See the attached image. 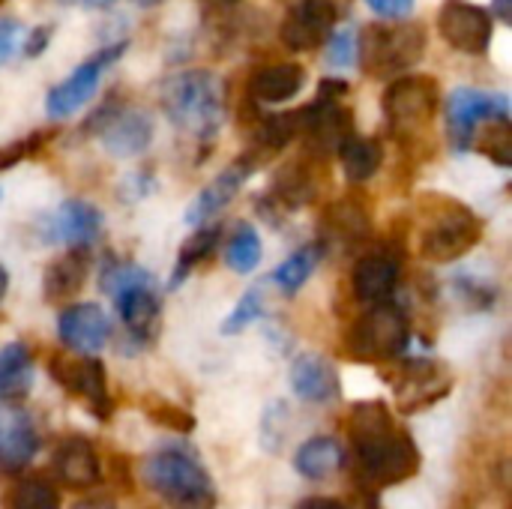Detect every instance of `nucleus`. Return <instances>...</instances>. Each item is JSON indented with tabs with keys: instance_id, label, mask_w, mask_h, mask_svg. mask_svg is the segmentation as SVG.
Segmentation results:
<instances>
[{
	"instance_id": "f257e3e1",
	"label": "nucleus",
	"mask_w": 512,
	"mask_h": 509,
	"mask_svg": "<svg viewBox=\"0 0 512 509\" xmlns=\"http://www.w3.org/2000/svg\"><path fill=\"white\" fill-rule=\"evenodd\" d=\"M351 444L360 471L375 486H396L417 474L420 453L411 438L393 423L384 402H360L351 411Z\"/></svg>"
},
{
	"instance_id": "f03ea898",
	"label": "nucleus",
	"mask_w": 512,
	"mask_h": 509,
	"mask_svg": "<svg viewBox=\"0 0 512 509\" xmlns=\"http://www.w3.org/2000/svg\"><path fill=\"white\" fill-rule=\"evenodd\" d=\"M417 222V249L426 261L435 264L459 261L483 240V219L450 195L426 192L417 204Z\"/></svg>"
},
{
	"instance_id": "7ed1b4c3",
	"label": "nucleus",
	"mask_w": 512,
	"mask_h": 509,
	"mask_svg": "<svg viewBox=\"0 0 512 509\" xmlns=\"http://www.w3.org/2000/svg\"><path fill=\"white\" fill-rule=\"evenodd\" d=\"M162 108L168 120L198 141H210L225 120L222 84L213 72H177L162 87Z\"/></svg>"
},
{
	"instance_id": "20e7f679",
	"label": "nucleus",
	"mask_w": 512,
	"mask_h": 509,
	"mask_svg": "<svg viewBox=\"0 0 512 509\" xmlns=\"http://www.w3.org/2000/svg\"><path fill=\"white\" fill-rule=\"evenodd\" d=\"M144 483L171 509H213L216 489L186 450H159L144 462Z\"/></svg>"
},
{
	"instance_id": "39448f33",
	"label": "nucleus",
	"mask_w": 512,
	"mask_h": 509,
	"mask_svg": "<svg viewBox=\"0 0 512 509\" xmlns=\"http://www.w3.org/2000/svg\"><path fill=\"white\" fill-rule=\"evenodd\" d=\"M105 294H111L126 330L138 342H150L159 324V294L153 288V276L138 264L108 258L99 276Z\"/></svg>"
},
{
	"instance_id": "423d86ee",
	"label": "nucleus",
	"mask_w": 512,
	"mask_h": 509,
	"mask_svg": "<svg viewBox=\"0 0 512 509\" xmlns=\"http://www.w3.org/2000/svg\"><path fill=\"white\" fill-rule=\"evenodd\" d=\"M426 54L423 24H369L357 39V57L366 75L393 78L411 72Z\"/></svg>"
},
{
	"instance_id": "0eeeda50",
	"label": "nucleus",
	"mask_w": 512,
	"mask_h": 509,
	"mask_svg": "<svg viewBox=\"0 0 512 509\" xmlns=\"http://www.w3.org/2000/svg\"><path fill=\"white\" fill-rule=\"evenodd\" d=\"M348 351L357 360L366 363H387L405 354L408 342H411V324L408 315L387 303H375L369 306V312H363L354 327L348 330Z\"/></svg>"
},
{
	"instance_id": "6e6552de",
	"label": "nucleus",
	"mask_w": 512,
	"mask_h": 509,
	"mask_svg": "<svg viewBox=\"0 0 512 509\" xmlns=\"http://www.w3.org/2000/svg\"><path fill=\"white\" fill-rule=\"evenodd\" d=\"M381 105L399 138H417L441 111V87L432 75H399L384 90Z\"/></svg>"
},
{
	"instance_id": "1a4fd4ad",
	"label": "nucleus",
	"mask_w": 512,
	"mask_h": 509,
	"mask_svg": "<svg viewBox=\"0 0 512 509\" xmlns=\"http://www.w3.org/2000/svg\"><path fill=\"white\" fill-rule=\"evenodd\" d=\"M87 132L96 135L111 156L129 159L150 147L153 120L141 108H126L120 102H108L87 120Z\"/></svg>"
},
{
	"instance_id": "9d476101",
	"label": "nucleus",
	"mask_w": 512,
	"mask_h": 509,
	"mask_svg": "<svg viewBox=\"0 0 512 509\" xmlns=\"http://www.w3.org/2000/svg\"><path fill=\"white\" fill-rule=\"evenodd\" d=\"M126 51V42H117V45H105L99 48L93 57H87L81 66L72 69V75H66L57 87H51L48 99H45V111L51 120H66L72 117L81 105H87L105 75V69L111 63L120 60V54Z\"/></svg>"
},
{
	"instance_id": "9b49d317",
	"label": "nucleus",
	"mask_w": 512,
	"mask_h": 509,
	"mask_svg": "<svg viewBox=\"0 0 512 509\" xmlns=\"http://www.w3.org/2000/svg\"><path fill=\"white\" fill-rule=\"evenodd\" d=\"M438 30L450 48L480 57L492 48L495 18L471 0H444L438 9Z\"/></svg>"
},
{
	"instance_id": "f8f14e48",
	"label": "nucleus",
	"mask_w": 512,
	"mask_h": 509,
	"mask_svg": "<svg viewBox=\"0 0 512 509\" xmlns=\"http://www.w3.org/2000/svg\"><path fill=\"white\" fill-rule=\"evenodd\" d=\"M447 138L453 144V150H468L474 144L477 126L492 117V114H504L510 111L507 96H495L477 87H459L447 96Z\"/></svg>"
},
{
	"instance_id": "ddd939ff",
	"label": "nucleus",
	"mask_w": 512,
	"mask_h": 509,
	"mask_svg": "<svg viewBox=\"0 0 512 509\" xmlns=\"http://www.w3.org/2000/svg\"><path fill=\"white\" fill-rule=\"evenodd\" d=\"M48 372L51 378L66 390L72 393L75 399L87 402V408L99 417L108 414L111 402H108V381H105V366L90 357V354H54L51 363H48Z\"/></svg>"
},
{
	"instance_id": "4468645a",
	"label": "nucleus",
	"mask_w": 512,
	"mask_h": 509,
	"mask_svg": "<svg viewBox=\"0 0 512 509\" xmlns=\"http://www.w3.org/2000/svg\"><path fill=\"white\" fill-rule=\"evenodd\" d=\"M339 21V6L336 0H297L279 27L282 45L291 51H315L321 48Z\"/></svg>"
},
{
	"instance_id": "2eb2a0df",
	"label": "nucleus",
	"mask_w": 512,
	"mask_h": 509,
	"mask_svg": "<svg viewBox=\"0 0 512 509\" xmlns=\"http://www.w3.org/2000/svg\"><path fill=\"white\" fill-rule=\"evenodd\" d=\"M297 123L306 141V150L315 156H327L333 150H339V144L354 132L351 123V111L342 102H321L315 99L312 105L297 111Z\"/></svg>"
},
{
	"instance_id": "dca6fc26",
	"label": "nucleus",
	"mask_w": 512,
	"mask_h": 509,
	"mask_svg": "<svg viewBox=\"0 0 512 509\" xmlns=\"http://www.w3.org/2000/svg\"><path fill=\"white\" fill-rule=\"evenodd\" d=\"M453 378L447 366L435 360H411L399 369L396 381V402L405 414H414L426 405H435L441 396H447Z\"/></svg>"
},
{
	"instance_id": "f3484780",
	"label": "nucleus",
	"mask_w": 512,
	"mask_h": 509,
	"mask_svg": "<svg viewBox=\"0 0 512 509\" xmlns=\"http://www.w3.org/2000/svg\"><path fill=\"white\" fill-rule=\"evenodd\" d=\"M102 231V213L96 204L84 198L63 201L51 219H45L42 237L45 243H66V246H90Z\"/></svg>"
},
{
	"instance_id": "a211bd4d",
	"label": "nucleus",
	"mask_w": 512,
	"mask_h": 509,
	"mask_svg": "<svg viewBox=\"0 0 512 509\" xmlns=\"http://www.w3.org/2000/svg\"><path fill=\"white\" fill-rule=\"evenodd\" d=\"M39 450V435L27 411L0 405V474L24 471Z\"/></svg>"
},
{
	"instance_id": "6ab92c4d",
	"label": "nucleus",
	"mask_w": 512,
	"mask_h": 509,
	"mask_svg": "<svg viewBox=\"0 0 512 509\" xmlns=\"http://www.w3.org/2000/svg\"><path fill=\"white\" fill-rule=\"evenodd\" d=\"M57 336L78 354H96L111 336V324L96 303H75L57 315Z\"/></svg>"
},
{
	"instance_id": "aec40b11",
	"label": "nucleus",
	"mask_w": 512,
	"mask_h": 509,
	"mask_svg": "<svg viewBox=\"0 0 512 509\" xmlns=\"http://www.w3.org/2000/svg\"><path fill=\"white\" fill-rule=\"evenodd\" d=\"M255 174V168L240 156L237 162H231L222 174H216L195 198H192V204L186 207V225H192V228H198V225H204L207 219H213L216 213H222L231 201H234V195L243 189V183L249 180Z\"/></svg>"
},
{
	"instance_id": "412c9836",
	"label": "nucleus",
	"mask_w": 512,
	"mask_h": 509,
	"mask_svg": "<svg viewBox=\"0 0 512 509\" xmlns=\"http://www.w3.org/2000/svg\"><path fill=\"white\" fill-rule=\"evenodd\" d=\"M318 171H324V156H300L288 165H282L270 183L273 201L285 210H300L318 195Z\"/></svg>"
},
{
	"instance_id": "4be33fe9",
	"label": "nucleus",
	"mask_w": 512,
	"mask_h": 509,
	"mask_svg": "<svg viewBox=\"0 0 512 509\" xmlns=\"http://www.w3.org/2000/svg\"><path fill=\"white\" fill-rule=\"evenodd\" d=\"M399 276H402V264L396 255L390 252H369L357 261L354 267V276H351V288H354V297L366 306H375V303H387L399 285Z\"/></svg>"
},
{
	"instance_id": "5701e85b",
	"label": "nucleus",
	"mask_w": 512,
	"mask_h": 509,
	"mask_svg": "<svg viewBox=\"0 0 512 509\" xmlns=\"http://www.w3.org/2000/svg\"><path fill=\"white\" fill-rule=\"evenodd\" d=\"M87 273H90V252H87V246H72L69 252L57 255L45 267V276H42L45 300L48 303H60V300L75 297L84 288Z\"/></svg>"
},
{
	"instance_id": "b1692460",
	"label": "nucleus",
	"mask_w": 512,
	"mask_h": 509,
	"mask_svg": "<svg viewBox=\"0 0 512 509\" xmlns=\"http://www.w3.org/2000/svg\"><path fill=\"white\" fill-rule=\"evenodd\" d=\"M291 390L303 402L324 405V402H333L339 396V375L324 357L300 354L291 366Z\"/></svg>"
},
{
	"instance_id": "393cba45",
	"label": "nucleus",
	"mask_w": 512,
	"mask_h": 509,
	"mask_svg": "<svg viewBox=\"0 0 512 509\" xmlns=\"http://www.w3.org/2000/svg\"><path fill=\"white\" fill-rule=\"evenodd\" d=\"M54 474L69 489H87V486H93L102 477V471H99V459H96L90 441H84V438H66L57 447V453H54Z\"/></svg>"
},
{
	"instance_id": "a878e982",
	"label": "nucleus",
	"mask_w": 512,
	"mask_h": 509,
	"mask_svg": "<svg viewBox=\"0 0 512 509\" xmlns=\"http://www.w3.org/2000/svg\"><path fill=\"white\" fill-rule=\"evenodd\" d=\"M306 84V69L300 63H270L258 69L249 81V93L255 102L276 105L294 99Z\"/></svg>"
},
{
	"instance_id": "bb28decb",
	"label": "nucleus",
	"mask_w": 512,
	"mask_h": 509,
	"mask_svg": "<svg viewBox=\"0 0 512 509\" xmlns=\"http://www.w3.org/2000/svg\"><path fill=\"white\" fill-rule=\"evenodd\" d=\"M300 123H297V111H282V114H270L258 123L255 129V138H252V147L243 153V159L252 165V168H261L267 165L273 156H279L297 135Z\"/></svg>"
},
{
	"instance_id": "cd10ccee",
	"label": "nucleus",
	"mask_w": 512,
	"mask_h": 509,
	"mask_svg": "<svg viewBox=\"0 0 512 509\" xmlns=\"http://www.w3.org/2000/svg\"><path fill=\"white\" fill-rule=\"evenodd\" d=\"M33 387V360L27 345L9 342L0 348V405H18Z\"/></svg>"
},
{
	"instance_id": "c85d7f7f",
	"label": "nucleus",
	"mask_w": 512,
	"mask_h": 509,
	"mask_svg": "<svg viewBox=\"0 0 512 509\" xmlns=\"http://www.w3.org/2000/svg\"><path fill=\"white\" fill-rule=\"evenodd\" d=\"M342 465H345V450L336 438H309L294 456L297 474L312 483H324V480L336 477L342 471Z\"/></svg>"
},
{
	"instance_id": "c756f323",
	"label": "nucleus",
	"mask_w": 512,
	"mask_h": 509,
	"mask_svg": "<svg viewBox=\"0 0 512 509\" xmlns=\"http://www.w3.org/2000/svg\"><path fill=\"white\" fill-rule=\"evenodd\" d=\"M339 159H342V171L351 183H366L369 177L378 174L381 162H384V147L378 138H363V135H348L339 144Z\"/></svg>"
},
{
	"instance_id": "7c9ffc66",
	"label": "nucleus",
	"mask_w": 512,
	"mask_h": 509,
	"mask_svg": "<svg viewBox=\"0 0 512 509\" xmlns=\"http://www.w3.org/2000/svg\"><path fill=\"white\" fill-rule=\"evenodd\" d=\"M324 216H327V219H324L327 231H330L336 240L348 243V246L363 243V240L369 237V231H372L369 210H366V204H363L360 198H342V201L330 204Z\"/></svg>"
},
{
	"instance_id": "2f4dec72",
	"label": "nucleus",
	"mask_w": 512,
	"mask_h": 509,
	"mask_svg": "<svg viewBox=\"0 0 512 509\" xmlns=\"http://www.w3.org/2000/svg\"><path fill=\"white\" fill-rule=\"evenodd\" d=\"M321 258H324V243H306V246L294 249V252L276 267V273L270 276V282H273L282 294L291 297V294H297V291L312 279V273L318 270Z\"/></svg>"
},
{
	"instance_id": "473e14b6",
	"label": "nucleus",
	"mask_w": 512,
	"mask_h": 509,
	"mask_svg": "<svg viewBox=\"0 0 512 509\" xmlns=\"http://www.w3.org/2000/svg\"><path fill=\"white\" fill-rule=\"evenodd\" d=\"M219 237H222V231H219L216 225H213V228L198 225V231H195L192 237L183 240V246H180V252H177V261H174V273H171V279H168V288H171V291H174L177 285H183L186 276H189L201 261L210 258V252L216 249Z\"/></svg>"
},
{
	"instance_id": "72a5a7b5",
	"label": "nucleus",
	"mask_w": 512,
	"mask_h": 509,
	"mask_svg": "<svg viewBox=\"0 0 512 509\" xmlns=\"http://www.w3.org/2000/svg\"><path fill=\"white\" fill-rule=\"evenodd\" d=\"M261 255H264V246H261V234L252 222H240L225 246V264L240 273V276H249L258 264H261Z\"/></svg>"
},
{
	"instance_id": "f704fd0d",
	"label": "nucleus",
	"mask_w": 512,
	"mask_h": 509,
	"mask_svg": "<svg viewBox=\"0 0 512 509\" xmlns=\"http://www.w3.org/2000/svg\"><path fill=\"white\" fill-rule=\"evenodd\" d=\"M3 507L6 509H60V495L57 489L42 480V477H27V480H18L6 498H3Z\"/></svg>"
},
{
	"instance_id": "c9c22d12",
	"label": "nucleus",
	"mask_w": 512,
	"mask_h": 509,
	"mask_svg": "<svg viewBox=\"0 0 512 509\" xmlns=\"http://www.w3.org/2000/svg\"><path fill=\"white\" fill-rule=\"evenodd\" d=\"M480 147H483V153H486L495 165L510 168L512 165L510 111L486 117V132H483V138H480Z\"/></svg>"
},
{
	"instance_id": "e433bc0d",
	"label": "nucleus",
	"mask_w": 512,
	"mask_h": 509,
	"mask_svg": "<svg viewBox=\"0 0 512 509\" xmlns=\"http://www.w3.org/2000/svg\"><path fill=\"white\" fill-rule=\"evenodd\" d=\"M264 315V288L261 285H252L240 300H237V306L231 309V315L222 321V333L225 336H237V333H243L249 324H255L258 318Z\"/></svg>"
},
{
	"instance_id": "4c0bfd02",
	"label": "nucleus",
	"mask_w": 512,
	"mask_h": 509,
	"mask_svg": "<svg viewBox=\"0 0 512 509\" xmlns=\"http://www.w3.org/2000/svg\"><path fill=\"white\" fill-rule=\"evenodd\" d=\"M51 138H54V129H39V132H33V135H27V138H18V141H12V144H3V147H0V171H9V168H15L18 162H24L27 156L39 153Z\"/></svg>"
},
{
	"instance_id": "58836bf2",
	"label": "nucleus",
	"mask_w": 512,
	"mask_h": 509,
	"mask_svg": "<svg viewBox=\"0 0 512 509\" xmlns=\"http://www.w3.org/2000/svg\"><path fill=\"white\" fill-rule=\"evenodd\" d=\"M147 414H150L156 423H162V426H168V429H180V432H189V429L195 426V420H192L183 408H177V405H171V402H162V399L150 402Z\"/></svg>"
},
{
	"instance_id": "ea45409f",
	"label": "nucleus",
	"mask_w": 512,
	"mask_h": 509,
	"mask_svg": "<svg viewBox=\"0 0 512 509\" xmlns=\"http://www.w3.org/2000/svg\"><path fill=\"white\" fill-rule=\"evenodd\" d=\"M354 60H357V36H354L351 30L336 33V36L330 39L327 63L336 66V69H348V66H354Z\"/></svg>"
},
{
	"instance_id": "a19ab883",
	"label": "nucleus",
	"mask_w": 512,
	"mask_h": 509,
	"mask_svg": "<svg viewBox=\"0 0 512 509\" xmlns=\"http://www.w3.org/2000/svg\"><path fill=\"white\" fill-rule=\"evenodd\" d=\"M18 39H21V27L18 21L12 18H0V63L9 60V54L18 48Z\"/></svg>"
},
{
	"instance_id": "79ce46f5",
	"label": "nucleus",
	"mask_w": 512,
	"mask_h": 509,
	"mask_svg": "<svg viewBox=\"0 0 512 509\" xmlns=\"http://www.w3.org/2000/svg\"><path fill=\"white\" fill-rule=\"evenodd\" d=\"M348 90H351V84L345 78H324L318 84V96L315 99H321V102H342L348 96Z\"/></svg>"
},
{
	"instance_id": "37998d69",
	"label": "nucleus",
	"mask_w": 512,
	"mask_h": 509,
	"mask_svg": "<svg viewBox=\"0 0 512 509\" xmlns=\"http://www.w3.org/2000/svg\"><path fill=\"white\" fill-rule=\"evenodd\" d=\"M378 15H384V18H405L411 9H414V0H366Z\"/></svg>"
},
{
	"instance_id": "c03bdc74",
	"label": "nucleus",
	"mask_w": 512,
	"mask_h": 509,
	"mask_svg": "<svg viewBox=\"0 0 512 509\" xmlns=\"http://www.w3.org/2000/svg\"><path fill=\"white\" fill-rule=\"evenodd\" d=\"M48 39H51V27H48V24L33 27V33H30L27 42H24V54H27V57H39V54L45 51Z\"/></svg>"
},
{
	"instance_id": "a18cd8bd",
	"label": "nucleus",
	"mask_w": 512,
	"mask_h": 509,
	"mask_svg": "<svg viewBox=\"0 0 512 509\" xmlns=\"http://www.w3.org/2000/svg\"><path fill=\"white\" fill-rule=\"evenodd\" d=\"M72 509H117V504L111 495H87V498L75 501Z\"/></svg>"
},
{
	"instance_id": "49530a36",
	"label": "nucleus",
	"mask_w": 512,
	"mask_h": 509,
	"mask_svg": "<svg viewBox=\"0 0 512 509\" xmlns=\"http://www.w3.org/2000/svg\"><path fill=\"white\" fill-rule=\"evenodd\" d=\"M492 18H498L501 24H512V0H492Z\"/></svg>"
},
{
	"instance_id": "de8ad7c7",
	"label": "nucleus",
	"mask_w": 512,
	"mask_h": 509,
	"mask_svg": "<svg viewBox=\"0 0 512 509\" xmlns=\"http://www.w3.org/2000/svg\"><path fill=\"white\" fill-rule=\"evenodd\" d=\"M300 509H348L345 504H339V501H330V498H309V501H303Z\"/></svg>"
},
{
	"instance_id": "09e8293b",
	"label": "nucleus",
	"mask_w": 512,
	"mask_h": 509,
	"mask_svg": "<svg viewBox=\"0 0 512 509\" xmlns=\"http://www.w3.org/2000/svg\"><path fill=\"white\" fill-rule=\"evenodd\" d=\"M6 291H9V273H6V267L0 264V300L6 297Z\"/></svg>"
},
{
	"instance_id": "8fccbe9b",
	"label": "nucleus",
	"mask_w": 512,
	"mask_h": 509,
	"mask_svg": "<svg viewBox=\"0 0 512 509\" xmlns=\"http://www.w3.org/2000/svg\"><path fill=\"white\" fill-rule=\"evenodd\" d=\"M159 0H138V6H156Z\"/></svg>"
},
{
	"instance_id": "3c124183",
	"label": "nucleus",
	"mask_w": 512,
	"mask_h": 509,
	"mask_svg": "<svg viewBox=\"0 0 512 509\" xmlns=\"http://www.w3.org/2000/svg\"><path fill=\"white\" fill-rule=\"evenodd\" d=\"M63 3H90V0H63Z\"/></svg>"
},
{
	"instance_id": "603ef678",
	"label": "nucleus",
	"mask_w": 512,
	"mask_h": 509,
	"mask_svg": "<svg viewBox=\"0 0 512 509\" xmlns=\"http://www.w3.org/2000/svg\"><path fill=\"white\" fill-rule=\"evenodd\" d=\"M0 3H6V0H0Z\"/></svg>"
},
{
	"instance_id": "864d4df0",
	"label": "nucleus",
	"mask_w": 512,
	"mask_h": 509,
	"mask_svg": "<svg viewBox=\"0 0 512 509\" xmlns=\"http://www.w3.org/2000/svg\"><path fill=\"white\" fill-rule=\"evenodd\" d=\"M0 192H3V189H0Z\"/></svg>"
}]
</instances>
